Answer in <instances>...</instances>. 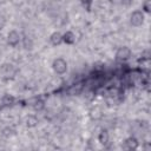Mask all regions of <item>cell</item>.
<instances>
[{"label":"cell","instance_id":"8fae6325","mask_svg":"<svg viewBox=\"0 0 151 151\" xmlns=\"http://www.w3.org/2000/svg\"><path fill=\"white\" fill-rule=\"evenodd\" d=\"M24 47H25L26 50H31V48L33 47V42H32V40L28 39V38H25V39H24Z\"/></svg>","mask_w":151,"mask_h":151},{"label":"cell","instance_id":"ba28073f","mask_svg":"<svg viewBox=\"0 0 151 151\" xmlns=\"http://www.w3.org/2000/svg\"><path fill=\"white\" fill-rule=\"evenodd\" d=\"M76 40V37L72 32H66L64 35H63V41H65L66 44H73Z\"/></svg>","mask_w":151,"mask_h":151},{"label":"cell","instance_id":"5b68a950","mask_svg":"<svg viewBox=\"0 0 151 151\" xmlns=\"http://www.w3.org/2000/svg\"><path fill=\"white\" fill-rule=\"evenodd\" d=\"M137 146H138V142L133 137H130V138L125 139L124 145H123V147L126 149V150H134V149H137Z\"/></svg>","mask_w":151,"mask_h":151},{"label":"cell","instance_id":"9c48e42d","mask_svg":"<svg viewBox=\"0 0 151 151\" xmlns=\"http://www.w3.org/2000/svg\"><path fill=\"white\" fill-rule=\"evenodd\" d=\"M26 125H27L28 127H34V126H37V125H38V118L34 117V116H28V117L26 118Z\"/></svg>","mask_w":151,"mask_h":151},{"label":"cell","instance_id":"8992f818","mask_svg":"<svg viewBox=\"0 0 151 151\" xmlns=\"http://www.w3.org/2000/svg\"><path fill=\"white\" fill-rule=\"evenodd\" d=\"M1 72H2V74H4L6 78H11V77L14 76V73H15V68L13 67V65H11V64H9V65L6 64V65L2 66Z\"/></svg>","mask_w":151,"mask_h":151},{"label":"cell","instance_id":"52a82bcc","mask_svg":"<svg viewBox=\"0 0 151 151\" xmlns=\"http://www.w3.org/2000/svg\"><path fill=\"white\" fill-rule=\"evenodd\" d=\"M50 41H51V44L54 45V46H55V45H59V44L63 41V34L59 33V32L52 33L51 37H50Z\"/></svg>","mask_w":151,"mask_h":151},{"label":"cell","instance_id":"4fadbf2b","mask_svg":"<svg viewBox=\"0 0 151 151\" xmlns=\"http://www.w3.org/2000/svg\"><path fill=\"white\" fill-rule=\"evenodd\" d=\"M80 1H81L84 5H86V4H91V1H92V0H80Z\"/></svg>","mask_w":151,"mask_h":151},{"label":"cell","instance_id":"7c38bea8","mask_svg":"<svg viewBox=\"0 0 151 151\" xmlns=\"http://www.w3.org/2000/svg\"><path fill=\"white\" fill-rule=\"evenodd\" d=\"M143 9H144L146 13H149V12L151 11V0H145V1H144V4H143Z\"/></svg>","mask_w":151,"mask_h":151},{"label":"cell","instance_id":"277c9868","mask_svg":"<svg viewBox=\"0 0 151 151\" xmlns=\"http://www.w3.org/2000/svg\"><path fill=\"white\" fill-rule=\"evenodd\" d=\"M20 34L17 32V31H11L7 35V42L11 45V46H17L19 42H20Z\"/></svg>","mask_w":151,"mask_h":151},{"label":"cell","instance_id":"30bf717a","mask_svg":"<svg viewBox=\"0 0 151 151\" xmlns=\"http://www.w3.org/2000/svg\"><path fill=\"white\" fill-rule=\"evenodd\" d=\"M109 138H110V136H109L107 131H101V132L99 133V137H98L99 142H100L103 145H106V144L109 143Z\"/></svg>","mask_w":151,"mask_h":151},{"label":"cell","instance_id":"7a4b0ae2","mask_svg":"<svg viewBox=\"0 0 151 151\" xmlns=\"http://www.w3.org/2000/svg\"><path fill=\"white\" fill-rule=\"evenodd\" d=\"M131 57V50L126 46H122L116 52V59L120 61H125Z\"/></svg>","mask_w":151,"mask_h":151},{"label":"cell","instance_id":"6da1fadb","mask_svg":"<svg viewBox=\"0 0 151 151\" xmlns=\"http://www.w3.org/2000/svg\"><path fill=\"white\" fill-rule=\"evenodd\" d=\"M52 67H53V71L57 74H64L67 71V63L63 58H57V59L53 60Z\"/></svg>","mask_w":151,"mask_h":151},{"label":"cell","instance_id":"3957f363","mask_svg":"<svg viewBox=\"0 0 151 151\" xmlns=\"http://www.w3.org/2000/svg\"><path fill=\"white\" fill-rule=\"evenodd\" d=\"M130 22L132 26H140L144 22V13L142 11L132 12V14L130 17Z\"/></svg>","mask_w":151,"mask_h":151}]
</instances>
